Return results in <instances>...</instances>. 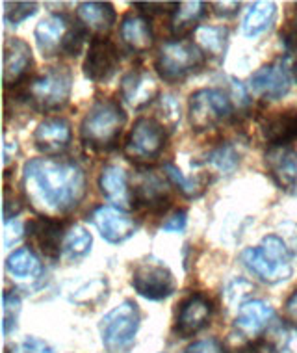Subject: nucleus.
<instances>
[{"label": "nucleus", "mask_w": 297, "mask_h": 353, "mask_svg": "<svg viewBox=\"0 0 297 353\" xmlns=\"http://www.w3.org/2000/svg\"><path fill=\"white\" fill-rule=\"evenodd\" d=\"M26 232H28V240L32 244L50 261H56L60 253H63V238L65 236L61 231V223L56 221L54 218L41 216V218L32 219L26 223Z\"/></svg>", "instance_id": "13"}, {"label": "nucleus", "mask_w": 297, "mask_h": 353, "mask_svg": "<svg viewBox=\"0 0 297 353\" xmlns=\"http://www.w3.org/2000/svg\"><path fill=\"white\" fill-rule=\"evenodd\" d=\"M251 90L256 97L269 99V101H277L283 99L286 93L290 92L291 77L290 69H288V61L277 60L264 65L251 77Z\"/></svg>", "instance_id": "10"}, {"label": "nucleus", "mask_w": 297, "mask_h": 353, "mask_svg": "<svg viewBox=\"0 0 297 353\" xmlns=\"http://www.w3.org/2000/svg\"><path fill=\"white\" fill-rule=\"evenodd\" d=\"M23 184L32 207L47 218L71 212L85 195L84 170L67 159H34L26 162Z\"/></svg>", "instance_id": "1"}, {"label": "nucleus", "mask_w": 297, "mask_h": 353, "mask_svg": "<svg viewBox=\"0 0 297 353\" xmlns=\"http://www.w3.org/2000/svg\"><path fill=\"white\" fill-rule=\"evenodd\" d=\"M132 197L138 207L145 208L149 212H164L170 207V194L164 179H160L152 171H145L138 176Z\"/></svg>", "instance_id": "17"}, {"label": "nucleus", "mask_w": 297, "mask_h": 353, "mask_svg": "<svg viewBox=\"0 0 297 353\" xmlns=\"http://www.w3.org/2000/svg\"><path fill=\"white\" fill-rule=\"evenodd\" d=\"M79 21L85 28L104 34L116 25L117 13L110 2H82L76 8Z\"/></svg>", "instance_id": "24"}, {"label": "nucleus", "mask_w": 297, "mask_h": 353, "mask_svg": "<svg viewBox=\"0 0 297 353\" xmlns=\"http://www.w3.org/2000/svg\"><path fill=\"white\" fill-rule=\"evenodd\" d=\"M207 162L218 168L219 171H232L240 162V152L231 143H223L208 154Z\"/></svg>", "instance_id": "32"}, {"label": "nucleus", "mask_w": 297, "mask_h": 353, "mask_svg": "<svg viewBox=\"0 0 297 353\" xmlns=\"http://www.w3.org/2000/svg\"><path fill=\"white\" fill-rule=\"evenodd\" d=\"M134 8H140L143 13L158 15V13L175 12L178 8V2H134Z\"/></svg>", "instance_id": "39"}, {"label": "nucleus", "mask_w": 297, "mask_h": 353, "mask_svg": "<svg viewBox=\"0 0 297 353\" xmlns=\"http://www.w3.org/2000/svg\"><path fill=\"white\" fill-rule=\"evenodd\" d=\"M184 353H225V347L218 339H205L190 344Z\"/></svg>", "instance_id": "38"}, {"label": "nucleus", "mask_w": 297, "mask_h": 353, "mask_svg": "<svg viewBox=\"0 0 297 353\" xmlns=\"http://www.w3.org/2000/svg\"><path fill=\"white\" fill-rule=\"evenodd\" d=\"M242 262L251 274L269 285L290 279L294 272L290 251L275 234L264 238L258 248H247L242 253Z\"/></svg>", "instance_id": "3"}, {"label": "nucleus", "mask_w": 297, "mask_h": 353, "mask_svg": "<svg viewBox=\"0 0 297 353\" xmlns=\"http://www.w3.org/2000/svg\"><path fill=\"white\" fill-rule=\"evenodd\" d=\"M205 65V52L188 39H173L158 50L154 68L165 82H178Z\"/></svg>", "instance_id": "4"}, {"label": "nucleus", "mask_w": 297, "mask_h": 353, "mask_svg": "<svg viewBox=\"0 0 297 353\" xmlns=\"http://www.w3.org/2000/svg\"><path fill=\"white\" fill-rule=\"evenodd\" d=\"M119 65V52L114 43L97 36L90 45L84 60V74L91 82H106L114 77Z\"/></svg>", "instance_id": "12"}, {"label": "nucleus", "mask_w": 297, "mask_h": 353, "mask_svg": "<svg viewBox=\"0 0 297 353\" xmlns=\"http://www.w3.org/2000/svg\"><path fill=\"white\" fill-rule=\"evenodd\" d=\"M73 132L71 125L63 117H49L37 125L34 132V143L37 151H41L47 157H56L65 151L71 143Z\"/></svg>", "instance_id": "15"}, {"label": "nucleus", "mask_w": 297, "mask_h": 353, "mask_svg": "<svg viewBox=\"0 0 297 353\" xmlns=\"http://www.w3.org/2000/svg\"><path fill=\"white\" fill-rule=\"evenodd\" d=\"M190 125L197 132L212 130L232 117V103L219 90H199L190 95Z\"/></svg>", "instance_id": "7"}, {"label": "nucleus", "mask_w": 297, "mask_h": 353, "mask_svg": "<svg viewBox=\"0 0 297 353\" xmlns=\"http://www.w3.org/2000/svg\"><path fill=\"white\" fill-rule=\"evenodd\" d=\"M160 104H162V110H164V123H167L170 127H175L178 119H181V106L175 101L173 95H164L160 99Z\"/></svg>", "instance_id": "36"}, {"label": "nucleus", "mask_w": 297, "mask_h": 353, "mask_svg": "<svg viewBox=\"0 0 297 353\" xmlns=\"http://www.w3.org/2000/svg\"><path fill=\"white\" fill-rule=\"evenodd\" d=\"M6 272L19 279H34L41 274V262L34 251L28 248H21L8 256Z\"/></svg>", "instance_id": "28"}, {"label": "nucleus", "mask_w": 297, "mask_h": 353, "mask_svg": "<svg viewBox=\"0 0 297 353\" xmlns=\"http://www.w3.org/2000/svg\"><path fill=\"white\" fill-rule=\"evenodd\" d=\"M73 88V74L67 68H49L41 77L32 80L26 99L37 112H52L67 104Z\"/></svg>", "instance_id": "6"}, {"label": "nucleus", "mask_w": 297, "mask_h": 353, "mask_svg": "<svg viewBox=\"0 0 297 353\" xmlns=\"http://www.w3.org/2000/svg\"><path fill=\"white\" fill-rule=\"evenodd\" d=\"M294 77H296V80H297V61L294 63Z\"/></svg>", "instance_id": "47"}, {"label": "nucleus", "mask_w": 297, "mask_h": 353, "mask_svg": "<svg viewBox=\"0 0 297 353\" xmlns=\"http://www.w3.org/2000/svg\"><path fill=\"white\" fill-rule=\"evenodd\" d=\"M164 175L170 179L171 183L175 184L178 192H181L184 197H188V199H197L199 195H203L205 188H207V179L205 176H184L176 165L173 164H165L164 165Z\"/></svg>", "instance_id": "30"}, {"label": "nucleus", "mask_w": 297, "mask_h": 353, "mask_svg": "<svg viewBox=\"0 0 297 353\" xmlns=\"http://www.w3.org/2000/svg\"><path fill=\"white\" fill-rule=\"evenodd\" d=\"M37 12L36 2H8L6 21L12 25H19Z\"/></svg>", "instance_id": "35"}, {"label": "nucleus", "mask_w": 297, "mask_h": 353, "mask_svg": "<svg viewBox=\"0 0 297 353\" xmlns=\"http://www.w3.org/2000/svg\"><path fill=\"white\" fill-rule=\"evenodd\" d=\"M264 138L273 147L286 145L297 136V112H280L269 117L262 127Z\"/></svg>", "instance_id": "26"}, {"label": "nucleus", "mask_w": 297, "mask_h": 353, "mask_svg": "<svg viewBox=\"0 0 297 353\" xmlns=\"http://www.w3.org/2000/svg\"><path fill=\"white\" fill-rule=\"evenodd\" d=\"M158 95V84L145 71H130L121 82V97L130 108L140 110Z\"/></svg>", "instance_id": "20"}, {"label": "nucleus", "mask_w": 297, "mask_h": 353, "mask_svg": "<svg viewBox=\"0 0 297 353\" xmlns=\"http://www.w3.org/2000/svg\"><path fill=\"white\" fill-rule=\"evenodd\" d=\"M93 238L82 225H74L69 229V232L63 238V255L69 261H80L84 259L91 250Z\"/></svg>", "instance_id": "31"}, {"label": "nucleus", "mask_w": 297, "mask_h": 353, "mask_svg": "<svg viewBox=\"0 0 297 353\" xmlns=\"http://www.w3.org/2000/svg\"><path fill=\"white\" fill-rule=\"evenodd\" d=\"M197 43L205 52H208L214 58H223L225 50H227V43H229V30L225 26H199L197 28Z\"/></svg>", "instance_id": "29"}, {"label": "nucleus", "mask_w": 297, "mask_h": 353, "mask_svg": "<svg viewBox=\"0 0 297 353\" xmlns=\"http://www.w3.org/2000/svg\"><path fill=\"white\" fill-rule=\"evenodd\" d=\"M91 221L110 244H121L138 231L132 216L116 207H97L91 212Z\"/></svg>", "instance_id": "11"}, {"label": "nucleus", "mask_w": 297, "mask_h": 353, "mask_svg": "<svg viewBox=\"0 0 297 353\" xmlns=\"http://www.w3.org/2000/svg\"><path fill=\"white\" fill-rule=\"evenodd\" d=\"M207 4L199 0H188V2H178V8L173 12L171 17V32L173 36L182 39L188 36L195 28H199V21L207 13Z\"/></svg>", "instance_id": "25"}, {"label": "nucleus", "mask_w": 297, "mask_h": 353, "mask_svg": "<svg viewBox=\"0 0 297 353\" xmlns=\"http://www.w3.org/2000/svg\"><path fill=\"white\" fill-rule=\"evenodd\" d=\"M21 236H23V225L19 221H10V223H6V232H4V244H6V248L19 242Z\"/></svg>", "instance_id": "42"}, {"label": "nucleus", "mask_w": 297, "mask_h": 353, "mask_svg": "<svg viewBox=\"0 0 297 353\" xmlns=\"http://www.w3.org/2000/svg\"><path fill=\"white\" fill-rule=\"evenodd\" d=\"M67 32H69V23L63 15L52 13L49 17L39 21L34 36H36L37 47L43 56H54L58 50H61V43H63Z\"/></svg>", "instance_id": "22"}, {"label": "nucleus", "mask_w": 297, "mask_h": 353, "mask_svg": "<svg viewBox=\"0 0 297 353\" xmlns=\"http://www.w3.org/2000/svg\"><path fill=\"white\" fill-rule=\"evenodd\" d=\"M2 325H4V335H10L12 329L17 327V318L21 312V298L15 292H4L2 298Z\"/></svg>", "instance_id": "33"}, {"label": "nucleus", "mask_w": 297, "mask_h": 353, "mask_svg": "<svg viewBox=\"0 0 297 353\" xmlns=\"http://www.w3.org/2000/svg\"><path fill=\"white\" fill-rule=\"evenodd\" d=\"M212 316V303L203 294H194L188 299H184L176 314L175 333L182 339L194 336L201 329L207 327L208 320Z\"/></svg>", "instance_id": "14"}, {"label": "nucleus", "mask_w": 297, "mask_h": 353, "mask_svg": "<svg viewBox=\"0 0 297 353\" xmlns=\"http://www.w3.org/2000/svg\"><path fill=\"white\" fill-rule=\"evenodd\" d=\"M275 17H277L275 2H269V0L255 2L247 12V15H245V19H243V36L255 37L262 32H266L275 23Z\"/></svg>", "instance_id": "27"}, {"label": "nucleus", "mask_w": 297, "mask_h": 353, "mask_svg": "<svg viewBox=\"0 0 297 353\" xmlns=\"http://www.w3.org/2000/svg\"><path fill=\"white\" fill-rule=\"evenodd\" d=\"M125 123H127L125 110L116 101L101 99L85 114L80 127V136L85 145L93 151H112L121 136Z\"/></svg>", "instance_id": "2"}, {"label": "nucleus", "mask_w": 297, "mask_h": 353, "mask_svg": "<svg viewBox=\"0 0 297 353\" xmlns=\"http://www.w3.org/2000/svg\"><path fill=\"white\" fill-rule=\"evenodd\" d=\"M121 39L134 52H147L154 45L151 21L143 15H125L119 26Z\"/></svg>", "instance_id": "23"}, {"label": "nucleus", "mask_w": 297, "mask_h": 353, "mask_svg": "<svg viewBox=\"0 0 297 353\" xmlns=\"http://www.w3.org/2000/svg\"><path fill=\"white\" fill-rule=\"evenodd\" d=\"M266 168L280 190L297 188V152L288 145L272 147L266 152Z\"/></svg>", "instance_id": "16"}, {"label": "nucleus", "mask_w": 297, "mask_h": 353, "mask_svg": "<svg viewBox=\"0 0 297 353\" xmlns=\"http://www.w3.org/2000/svg\"><path fill=\"white\" fill-rule=\"evenodd\" d=\"M240 353H277L269 342H255L251 346L240 350Z\"/></svg>", "instance_id": "45"}, {"label": "nucleus", "mask_w": 297, "mask_h": 353, "mask_svg": "<svg viewBox=\"0 0 297 353\" xmlns=\"http://www.w3.org/2000/svg\"><path fill=\"white\" fill-rule=\"evenodd\" d=\"M101 194L116 208L127 210L134 205L132 192L128 188L127 173L119 165H106L99 176Z\"/></svg>", "instance_id": "19"}, {"label": "nucleus", "mask_w": 297, "mask_h": 353, "mask_svg": "<svg viewBox=\"0 0 297 353\" xmlns=\"http://www.w3.org/2000/svg\"><path fill=\"white\" fill-rule=\"evenodd\" d=\"M141 314L138 305L127 299L116 309L103 316L99 329L103 336V346L108 353H125L134 344L136 333L140 329Z\"/></svg>", "instance_id": "5"}, {"label": "nucleus", "mask_w": 297, "mask_h": 353, "mask_svg": "<svg viewBox=\"0 0 297 353\" xmlns=\"http://www.w3.org/2000/svg\"><path fill=\"white\" fill-rule=\"evenodd\" d=\"M291 39H294V43H296V47H297V23H296V32H294V36H291Z\"/></svg>", "instance_id": "46"}, {"label": "nucleus", "mask_w": 297, "mask_h": 353, "mask_svg": "<svg viewBox=\"0 0 297 353\" xmlns=\"http://www.w3.org/2000/svg\"><path fill=\"white\" fill-rule=\"evenodd\" d=\"M210 6L219 17H232L240 10V2H212Z\"/></svg>", "instance_id": "43"}, {"label": "nucleus", "mask_w": 297, "mask_h": 353, "mask_svg": "<svg viewBox=\"0 0 297 353\" xmlns=\"http://www.w3.org/2000/svg\"><path fill=\"white\" fill-rule=\"evenodd\" d=\"M132 286L141 298L160 301L170 298L175 292V277L165 268L164 264L158 262H143L132 274Z\"/></svg>", "instance_id": "9"}, {"label": "nucleus", "mask_w": 297, "mask_h": 353, "mask_svg": "<svg viewBox=\"0 0 297 353\" xmlns=\"http://www.w3.org/2000/svg\"><path fill=\"white\" fill-rule=\"evenodd\" d=\"M23 210V199L10 190L4 192V221L10 223L19 212Z\"/></svg>", "instance_id": "37"}, {"label": "nucleus", "mask_w": 297, "mask_h": 353, "mask_svg": "<svg viewBox=\"0 0 297 353\" xmlns=\"http://www.w3.org/2000/svg\"><path fill=\"white\" fill-rule=\"evenodd\" d=\"M285 316H286V320H290V322L297 323V290L291 294L290 298H288V301H286Z\"/></svg>", "instance_id": "44"}, {"label": "nucleus", "mask_w": 297, "mask_h": 353, "mask_svg": "<svg viewBox=\"0 0 297 353\" xmlns=\"http://www.w3.org/2000/svg\"><path fill=\"white\" fill-rule=\"evenodd\" d=\"M21 353H56L52 347L47 344L41 339H36V336H28L25 339V342L21 344Z\"/></svg>", "instance_id": "41"}, {"label": "nucleus", "mask_w": 297, "mask_h": 353, "mask_svg": "<svg viewBox=\"0 0 297 353\" xmlns=\"http://www.w3.org/2000/svg\"><path fill=\"white\" fill-rule=\"evenodd\" d=\"M165 147L164 123L154 117H140L134 123L132 130L125 143V157L136 164H151L160 157Z\"/></svg>", "instance_id": "8"}, {"label": "nucleus", "mask_w": 297, "mask_h": 353, "mask_svg": "<svg viewBox=\"0 0 297 353\" xmlns=\"http://www.w3.org/2000/svg\"><path fill=\"white\" fill-rule=\"evenodd\" d=\"M186 223H188V212L186 210H176L173 216L165 219L162 229L165 232H182L186 229Z\"/></svg>", "instance_id": "40"}, {"label": "nucleus", "mask_w": 297, "mask_h": 353, "mask_svg": "<svg viewBox=\"0 0 297 353\" xmlns=\"http://www.w3.org/2000/svg\"><path fill=\"white\" fill-rule=\"evenodd\" d=\"M273 314L275 312H273L272 305L262 299H251V301L240 305L234 325L245 336H256L267 327Z\"/></svg>", "instance_id": "21"}, {"label": "nucleus", "mask_w": 297, "mask_h": 353, "mask_svg": "<svg viewBox=\"0 0 297 353\" xmlns=\"http://www.w3.org/2000/svg\"><path fill=\"white\" fill-rule=\"evenodd\" d=\"M2 80L4 85H15L23 79L32 65V50L28 43L12 37L4 43V58H2Z\"/></svg>", "instance_id": "18"}, {"label": "nucleus", "mask_w": 297, "mask_h": 353, "mask_svg": "<svg viewBox=\"0 0 297 353\" xmlns=\"http://www.w3.org/2000/svg\"><path fill=\"white\" fill-rule=\"evenodd\" d=\"M85 37H88V30L85 26H73L69 28V32L63 37V43H61V52L67 56H79L84 49Z\"/></svg>", "instance_id": "34"}]
</instances>
